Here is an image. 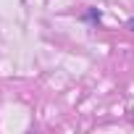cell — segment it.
<instances>
[{"label": "cell", "instance_id": "6da1fadb", "mask_svg": "<svg viewBox=\"0 0 134 134\" xmlns=\"http://www.w3.org/2000/svg\"><path fill=\"white\" fill-rule=\"evenodd\" d=\"M126 29H131V32H134V19H129V21H126Z\"/></svg>", "mask_w": 134, "mask_h": 134}]
</instances>
